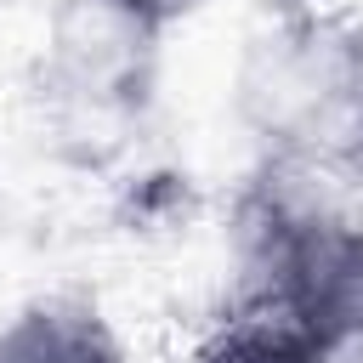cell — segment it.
<instances>
[{
    "instance_id": "cell-2",
    "label": "cell",
    "mask_w": 363,
    "mask_h": 363,
    "mask_svg": "<svg viewBox=\"0 0 363 363\" xmlns=\"http://www.w3.org/2000/svg\"><path fill=\"white\" fill-rule=\"evenodd\" d=\"M233 113L261 164L306 182H363V23L284 11L244 40Z\"/></svg>"
},
{
    "instance_id": "cell-3",
    "label": "cell",
    "mask_w": 363,
    "mask_h": 363,
    "mask_svg": "<svg viewBox=\"0 0 363 363\" xmlns=\"http://www.w3.org/2000/svg\"><path fill=\"white\" fill-rule=\"evenodd\" d=\"M159 91V34L102 0H62L40 34V130L68 164H108L130 147Z\"/></svg>"
},
{
    "instance_id": "cell-5",
    "label": "cell",
    "mask_w": 363,
    "mask_h": 363,
    "mask_svg": "<svg viewBox=\"0 0 363 363\" xmlns=\"http://www.w3.org/2000/svg\"><path fill=\"white\" fill-rule=\"evenodd\" d=\"M193 363H340L323 346H312L306 335L261 318V312H238L227 306V318L199 340Z\"/></svg>"
},
{
    "instance_id": "cell-6",
    "label": "cell",
    "mask_w": 363,
    "mask_h": 363,
    "mask_svg": "<svg viewBox=\"0 0 363 363\" xmlns=\"http://www.w3.org/2000/svg\"><path fill=\"white\" fill-rule=\"evenodd\" d=\"M102 6H113L119 17H130L136 28H147V34H170V28H182V23H193L199 11H210L216 0H102Z\"/></svg>"
},
{
    "instance_id": "cell-4",
    "label": "cell",
    "mask_w": 363,
    "mask_h": 363,
    "mask_svg": "<svg viewBox=\"0 0 363 363\" xmlns=\"http://www.w3.org/2000/svg\"><path fill=\"white\" fill-rule=\"evenodd\" d=\"M0 363H130L113 318L85 295H34L0 323Z\"/></svg>"
},
{
    "instance_id": "cell-1",
    "label": "cell",
    "mask_w": 363,
    "mask_h": 363,
    "mask_svg": "<svg viewBox=\"0 0 363 363\" xmlns=\"http://www.w3.org/2000/svg\"><path fill=\"white\" fill-rule=\"evenodd\" d=\"M238 312H261L329 357L363 352V216L340 187L255 164L233 210Z\"/></svg>"
}]
</instances>
